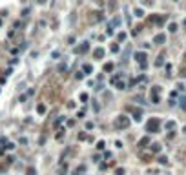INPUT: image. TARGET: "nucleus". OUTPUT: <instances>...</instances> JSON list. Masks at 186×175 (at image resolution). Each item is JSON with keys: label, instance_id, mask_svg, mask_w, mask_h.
<instances>
[{"label": "nucleus", "instance_id": "nucleus-2", "mask_svg": "<svg viewBox=\"0 0 186 175\" xmlns=\"http://www.w3.org/2000/svg\"><path fill=\"white\" fill-rule=\"evenodd\" d=\"M159 119H150V121H148V124H146V131H150V133H157L159 131Z\"/></svg>", "mask_w": 186, "mask_h": 175}, {"label": "nucleus", "instance_id": "nucleus-29", "mask_svg": "<svg viewBox=\"0 0 186 175\" xmlns=\"http://www.w3.org/2000/svg\"><path fill=\"white\" fill-rule=\"evenodd\" d=\"M183 24H184V27H186V20H184V22H183Z\"/></svg>", "mask_w": 186, "mask_h": 175}, {"label": "nucleus", "instance_id": "nucleus-18", "mask_svg": "<svg viewBox=\"0 0 186 175\" xmlns=\"http://www.w3.org/2000/svg\"><path fill=\"white\" fill-rule=\"evenodd\" d=\"M166 128H168V130H173V128H175V122L173 121H168V122H166Z\"/></svg>", "mask_w": 186, "mask_h": 175}, {"label": "nucleus", "instance_id": "nucleus-15", "mask_svg": "<svg viewBox=\"0 0 186 175\" xmlns=\"http://www.w3.org/2000/svg\"><path fill=\"white\" fill-rule=\"evenodd\" d=\"M111 70H113V64H111V62H106L104 64V71H111Z\"/></svg>", "mask_w": 186, "mask_h": 175}, {"label": "nucleus", "instance_id": "nucleus-30", "mask_svg": "<svg viewBox=\"0 0 186 175\" xmlns=\"http://www.w3.org/2000/svg\"><path fill=\"white\" fill-rule=\"evenodd\" d=\"M184 133H186V128H184Z\"/></svg>", "mask_w": 186, "mask_h": 175}, {"label": "nucleus", "instance_id": "nucleus-27", "mask_svg": "<svg viewBox=\"0 0 186 175\" xmlns=\"http://www.w3.org/2000/svg\"><path fill=\"white\" fill-rule=\"evenodd\" d=\"M181 77H184V79H186V68H183V70H181Z\"/></svg>", "mask_w": 186, "mask_h": 175}, {"label": "nucleus", "instance_id": "nucleus-9", "mask_svg": "<svg viewBox=\"0 0 186 175\" xmlns=\"http://www.w3.org/2000/svg\"><path fill=\"white\" fill-rule=\"evenodd\" d=\"M131 109H133V108H131ZM141 115H142L141 109H133V119H135V121H141Z\"/></svg>", "mask_w": 186, "mask_h": 175}, {"label": "nucleus", "instance_id": "nucleus-7", "mask_svg": "<svg viewBox=\"0 0 186 175\" xmlns=\"http://www.w3.org/2000/svg\"><path fill=\"white\" fill-rule=\"evenodd\" d=\"M153 42H155V44H164V42H166V36L162 35V33H159V35H155Z\"/></svg>", "mask_w": 186, "mask_h": 175}, {"label": "nucleus", "instance_id": "nucleus-12", "mask_svg": "<svg viewBox=\"0 0 186 175\" xmlns=\"http://www.w3.org/2000/svg\"><path fill=\"white\" fill-rule=\"evenodd\" d=\"M133 13H135V17H139V18H142V17H144V11H142L141 7H137V9H135Z\"/></svg>", "mask_w": 186, "mask_h": 175}, {"label": "nucleus", "instance_id": "nucleus-26", "mask_svg": "<svg viewBox=\"0 0 186 175\" xmlns=\"http://www.w3.org/2000/svg\"><path fill=\"white\" fill-rule=\"evenodd\" d=\"M97 148H99V150H102V148H104V142H102V140H99V142H97Z\"/></svg>", "mask_w": 186, "mask_h": 175}, {"label": "nucleus", "instance_id": "nucleus-19", "mask_svg": "<svg viewBox=\"0 0 186 175\" xmlns=\"http://www.w3.org/2000/svg\"><path fill=\"white\" fill-rule=\"evenodd\" d=\"M151 151H161V144H151Z\"/></svg>", "mask_w": 186, "mask_h": 175}, {"label": "nucleus", "instance_id": "nucleus-24", "mask_svg": "<svg viewBox=\"0 0 186 175\" xmlns=\"http://www.w3.org/2000/svg\"><path fill=\"white\" fill-rule=\"evenodd\" d=\"M115 173H117V175H124V170L122 168H117V170H115Z\"/></svg>", "mask_w": 186, "mask_h": 175}, {"label": "nucleus", "instance_id": "nucleus-4", "mask_svg": "<svg viewBox=\"0 0 186 175\" xmlns=\"http://www.w3.org/2000/svg\"><path fill=\"white\" fill-rule=\"evenodd\" d=\"M88 49H90V42H80L75 49H73V51H75L77 55H82V53H86Z\"/></svg>", "mask_w": 186, "mask_h": 175}, {"label": "nucleus", "instance_id": "nucleus-3", "mask_svg": "<svg viewBox=\"0 0 186 175\" xmlns=\"http://www.w3.org/2000/svg\"><path fill=\"white\" fill-rule=\"evenodd\" d=\"M151 102L153 104H159L161 102V88L159 86H153L151 88Z\"/></svg>", "mask_w": 186, "mask_h": 175}, {"label": "nucleus", "instance_id": "nucleus-11", "mask_svg": "<svg viewBox=\"0 0 186 175\" xmlns=\"http://www.w3.org/2000/svg\"><path fill=\"white\" fill-rule=\"evenodd\" d=\"M162 64H164V57L161 55V57H157V60H155V66L159 68V66H162Z\"/></svg>", "mask_w": 186, "mask_h": 175}, {"label": "nucleus", "instance_id": "nucleus-23", "mask_svg": "<svg viewBox=\"0 0 186 175\" xmlns=\"http://www.w3.org/2000/svg\"><path fill=\"white\" fill-rule=\"evenodd\" d=\"M159 162L161 164H166V162H168V159H166V157H159Z\"/></svg>", "mask_w": 186, "mask_h": 175}, {"label": "nucleus", "instance_id": "nucleus-28", "mask_svg": "<svg viewBox=\"0 0 186 175\" xmlns=\"http://www.w3.org/2000/svg\"><path fill=\"white\" fill-rule=\"evenodd\" d=\"M142 2H146V4H153V0H142Z\"/></svg>", "mask_w": 186, "mask_h": 175}, {"label": "nucleus", "instance_id": "nucleus-8", "mask_svg": "<svg viewBox=\"0 0 186 175\" xmlns=\"http://www.w3.org/2000/svg\"><path fill=\"white\" fill-rule=\"evenodd\" d=\"M93 57H95V58H102V57H104V49H102V48H97L95 51H93Z\"/></svg>", "mask_w": 186, "mask_h": 175}, {"label": "nucleus", "instance_id": "nucleus-20", "mask_svg": "<svg viewBox=\"0 0 186 175\" xmlns=\"http://www.w3.org/2000/svg\"><path fill=\"white\" fill-rule=\"evenodd\" d=\"M37 172H35V168H27L26 170V175H35Z\"/></svg>", "mask_w": 186, "mask_h": 175}, {"label": "nucleus", "instance_id": "nucleus-16", "mask_svg": "<svg viewBox=\"0 0 186 175\" xmlns=\"http://www.w3.org/2000/svg\"><path fill=\"white\" fill-rule=\"evenodd\" d=\"M84 71H86V75H90V73L93 71V68H91V64H86V66H84Z\"/></svg>", "mask_w": 186, "mask_h": 175}, {"label": "nucleus", "instance_id": "nucleus-10", "mask_svg": "<svg viewBox=\"0 0 186 175\" xmlns=\"http://www.w3.org/2000/svg\"><path fill=\"white\" fill-rule=\"evenodd\" d=\"M168 31H170V33H175V31H177V24H175V22H171V24L168 26Z\"/></svg>", "mask_w": 186, "mask_h": 175}, {"label": "nucleus", "instance_id": "nucleus-5", "mask_svg": "<svg viewBox=\"0 0 186 175\" xmlns=\"http://www.w3.org/2000/svg\"><path fill=\"white\" fill-rule=\"evenodd\" d=\"M135 60L141 64V68H146V53L144 51H137L135 53Z\"/></svg>", "mask_w": 186, "mask_h": 175}, {"label": "nucleus", "instance_id": "nucleus-6", "mask_svg": "<svg viewBox=\"0 0 186 175\" xmlns=\"http://www.w3.org/2000/svg\"><path fill=\"white\" fill-rule=\"evenodd\" d=\"M164 20H166L164 15H161V17H151V18H150V22H153V24H159V26H161Z\"/></svg>", "mask_w": 186, "mask_h": 175}, {"label": "nucleus", "instance_id": "nucleus-1", "mask_svg": "<svg viewBox=\"0 0 186 175\" xmlns=\"http://www.w3.org/2000/svg\"><path fill=\"white\" fill-rule=\"evenodd\" d=\"M113 126L117 128V130H126V128H130V117H126V115H119V117H115Z\"/></svg>", "mask_w": 186, "mask_h": 175}, {"label": "nucleus", "instance_id": "nucleus-22", "mask_svg": "<svg viewBox=\"0 0 186 175\" xmlns=\"http://www.w3.org/2000/svg\"><path fill=\"white\" fill-rule=\"evenodd\" d=\"M117 38H119V42H122V40L126 38V33H119V36H117Z\"/></svg>", "mask_w": 186, "mask_h": 175}, {"label": "nucleus", "instance_id": "nucleus-13", "mask_svg": "<svg viewBox=\"0 0 186 175\" xmlns=\"http://www.w3.org/2000/svg\"><path fill=\"white\" fill-rule=\"evenodd\" d=\"M37 111H38L40 115L46 113V106H44V104H38V106H37Z\"/></svg>", "mask_w": 186, "mask_h": 175}, {"label": "nucleus", "instance_id": "nucleus-14", "mask_svg": "<svg viewBox=\"0 0 186 175\" xmlns=\"http://www.w3.org/2000/svg\"><path fill=\"white\" fill-rule=\"evenodd\" d=\"M148 142H150V139H148V137H144V139H141V142H139V146H141V148H144V146H146Z\"/></svg>", "mask_w": 186, "mask_h": 175}, {"label": "nucleus", "instance_id": "nucleus-25", "mask_svg": "<svg viewBox=\"0 0 186 175\" xmlns=\"http://www.w3.org/2000/svg\"><path fill=\"white\" fill-rule=\"evenodd\" d=\"M181 108L186 109V99H181Z\"/></svg>", "mask_w": 186, "mask_h": 175}, {"label": "nucleus", "instance_id": "nucleus-21", "mask_svg": "<svg viewBox=\"0 0 186 175\" xmlns=\"http://www.w3.org/2000/svg\"><path fill=\"white\" fill-rule=\"evenodd\" d=\"M80 100L82 102H88V93H80Z\"/></svg>", "mask_w": 186, "mask_h": 175}, {"label": "nucleus", "instance_id": "nucleus-17", "mask_svg": "<svg viewBox=\"0 0 186 175\" xmlns=\"http://www.w3.org/2000/svg\"><path fill=\"white\" fill-rule=\"evenodd\" d=\"M119 49H120L119 44H111V51H113V53H119Z\"/></svg>", "mask_w": 186, "mask_h": 175}]
</instances>
